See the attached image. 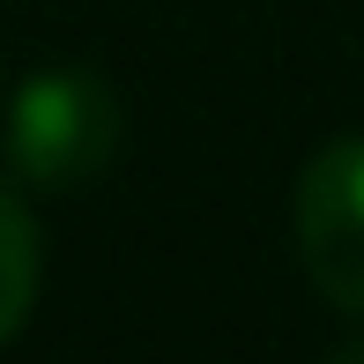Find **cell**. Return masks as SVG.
I'll list each match as a JSON object with an SVG mask.
<instances>
[{
	"mask_svg": "<svg viewBox=\"0 0 364 364\" xmlns=\"http://www.w3.org/2000/svg\"><path fill=\"white\" fill-rule=\"evenodd\" d=\"M119 134H127L119 90L97 68H38L8 97V164L15 178L45 193L97 178L119 156Z\"/></svg>",
	"mask_w": 364,
	"mask_h": 364,
	"instance_id": "6da1fadb",
	"label": "cell"
},
{
	"mask_svg": "<svg viewBox=\"0 0 364 364\" xmlns=\"http://www.w3.org/2000/svg\"><path fill=\"white\" fill-rule=\"evenodd\" d=\"M290 230L312 290L364 320V134H335L305 156Z\"/></svg>",
	"mask_w": 364,
	"mask_h": 364,
	"instance_id": "7a4b0ae2",
	"label": "cell"
},
{
	"mask_svg": "<svg viewBox=\"0 0 364 364\" xmlns=\"http://www.w3.org/2000/svg\"><path fill=\"white\" fill-rule=\"evenodd\" d=\"M45 283V245H38V216L23 208V193L0 186V342H15V327L30 320Z\"/></svg>",
	"mask_w": 364,
	"mask_h": 364,
	"instance_id": "3957f363",
	"label": "cell"
},
{
	"mask_svg": "<svg viewBox=\"0 0 364 364\" xmlns=\"http://www.w3.org/2000/svg\"><path fill=\"white\" fill-rule=\"evenodd\" d=\"M327 364H364V342H357V350H335V357H327Z\"/></svg>",
	"mask_w": 364,
	"mask_h": 364,
	"instance_id": "277c9868",
	"label": "cell"
}]
</instances>
